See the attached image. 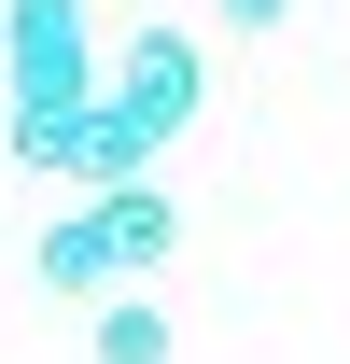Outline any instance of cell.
<instances>
[{
    "label": "cell",
    "mask_w": 350,
    "mask_h": 364,
    "mask_svg": "<svg viewBox=\"0 0 350 364\" xmlns=\"http://www.w3.org/2000/svg\"><path fill=\"white\" fill-rule=\"evenodd\" d=\"M196 98H211V56H196V28H140V43L112 56V98H98V196L154 182V154L196 127Z\"/></svg>",
    "instance_id": "obj_1"
},
{
    "label": "cell",
    "mask_w": 350,
    "mask_h": 364,
    "mask_svg": "<svg viewBox=\"0 0 350 364\" xmlns=\"http://www.w3.org/2000/svg\"><path fill=\"white\" fill-rule=\"evenodd\" d=\"M0 70L14 112H98V56H85V0H0Z\"/></svg>",
    "instance_id": "obj_2"
},
{
    "label": "cell",
    "mask_w": 350,
    "mask_h": 364,
    "mask_svg": "<svg viewBox=\"0 0 350 364\" xmlns=\"http://www.w3.org/2000/svg\"><path fill=\"white\" fill-rule=\"evenodd\" d=\"M28 267H43V294H85V309H112V294H127V267H112V225H98V210L43 225V252H28Z\"/></svg>",
    "instance_id": "obj_3"
},
{
    "label": "cell",
    "mask_w": 350,
    "mask_h": 364,
    "mask_svg": "<svg viewBox=\"0 0 350 364\" xmlns=\"http://www.w3.org/2000/svg\"><path fill=\"white\" fill-rule=\"evenodd\" d=\"M98 225H112V267H127V294H154V267H169L182 210L154 196V182H127V196H98Z\"/></svg>",
    "instance_id": "obj_4"
},
{
    "label": "cell",
    "mask_w": 350,
    "mask_h": 364,
    "mask_svg": "<svg viewBox=\"0 0 350 364\" xmlns=\"http://www.w3.org/2000/svg\"><path fill=\"white\" fill-rule=\"evenodd\" d=\"M182 350V322L154 309V294H112V309H98V364H169Z\"/></svg>",
    "instance_id": "obj_5"
},
{
    "label": "cell",
    "mask_w": 350,
    "mask_h": 364,
    "mask_svg": "<svg viewBox=\"0 0 350 364\" xmlns=\"http://www.w3.org/2000/svg\"><path fill=\"white\" fill-rule=\"evenodd\" d=\"M224 28H280V14H295V0H211Z\"/></svg>",
    "instance_id": "obj_6"
}]
</instances>
